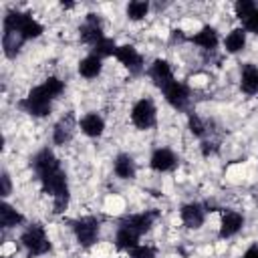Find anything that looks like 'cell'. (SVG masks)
<instances>
[{
  "label": "cell",
  "mask_w": 258,
  "mask_h": 258,
  "mask_svg": "<svg viewBox=\"0 0 258 258\" xmlns=\"http://www.w3.org/2000/svg\"><path fill=\"white\" fill-rule=\"evenodd\" d=\"M204 123H202V119L198 117V115H189V131L194 133V135H198V137H202L204 135Z\"/></svg>",
  "instance_id": "cell-30"
},
{
  "label": "cell",
  "mask_w": 258,
  "mask_h": 258,
  "mask_svg": "<svg viewBox=\"0 0 258 258\" xmlns=\"http://www.w3.org/2000/svg\"><path fill=\"white\" fill-rule=\"evenodd\" d=\"M20 242L26 246V250H28L30 258H32V256L46 254V252L50 250V242L46 240L44 230H42L38 224H32L30 228H26V230H24V234H22V238H20Z\"/></svg>",
  "instance_id": "cell-3"
},
{
  "label": "cell",
  "mask_w": 258,
  "mask_h": 258,
  "mask_svg": "<svg viewBox=\"0 0 258 258\" xmlns=\"http://www.w3.org/2000/svg\"><path fill=\"white\" fill-rule=\"evenodd\" d=\"M244 258H258V246L248 248V250H246V254H244Z\"/></svg>",
  "instance_id": "cell-33"
},
{
  "label": "cell",
  "mask_w": 258,
  "mask_h": 258,
  "mask_svg": "<svg viewBox=\"0 0 258 258\" xmlns=\"http://www.w3.org/2000/svg\"><path fill=\"white\" fill-rule=\"evenodd\" d=\"M73 230H75L77 240L85 248L93 246L99 238V222L95 218H81V220L73 222Z\"/></svg>",
  "instance_id": "cell-4"
},
{
  "label": "cell",
  "mask_w": 258,
  "mask_h": 258,
  "mask_svg": "<svg viewBox=\"0 0 258 258\" xmlns=\"http://www.w3.org/2000/svg\"><path fill=\"white\" fill-rule=\"evenodd\" d=\"M234 10H236V16H238L242 22H246V20L258 10V4L252 2V0H238L236 6H234Z\"/></svg>",
  "instance_id": "cell-25"
},
{
  "label": "cell",
  "mask_w": 258,
  "mask_h": 258,
  "mask_svg": "<svg viewBox=\"0 0 258 258\" xmlns=\"http://www.w3.org/2000/svg\"><path fill=\"white\" fill-rule=\"evenodd\" d=\"M75 133V115L69 113L67 117H62L56 125H54V133H52V139L56 145H64Z\"/></svg>",
  "instance_id": "cell-11"
},
{
  "label": "cell",
  "mask_w": 258,
  "mask_h": 258,
  "mask_svg": "<svg viewBox=\"0 0 258 258\" xmlns=\"http://www.w3.org/2000/svg\"><path fill=\"white\" fill-rule=\"evenodd\" d=\"M181 222L191 230L200 228L204 224V208L200 204H185L181 208Z\"/></svg>",
  "instance_id": "cell-12"
},
{
  "label": "cell",
  "mask_w": 258,
  "mask_h": 258,
  "mask_svg": "<svg viewBox=\"0 0 258 258\" xmlns=\"http://www.w3.org/2000/svg\"><path fill=\"white\" fill-rule=\"evenodd\" d=\"M191 40H194L198 46L212 50V48H216V44H218V34H216V30H214L212 26H204L196 36H191Z\"/></svg>",
  "instance_id": "cell-21"
},
{
  "label": "cell",
  "mask_w": 258,
  "mask_h": 258,
  "mask_svg": "<svg viewBox=\"0 0 258 258\" xmlns=\"http://www.w3.org/2000/svg\"><path fill=\"white\" fill-rule=\"evenodd\" d=\"M131 119L139 129H149L155 123V107L149 99H141L135 103L131 111Z\"/></svg>",
  "instance_id": "cell-5"
},
{
  "label": "cell",
  "mask_w": 258,
  "mask_h": 258,
  "mask_svg": "<svg viewBox=\"0 0 258 258\" xmlns=\"http://www.w3.org/2000/svg\"><path fill=\"white\" fill-rule=\"evenodd\" d=\"M22 42H24V38L18 34V32H14V30H4V34H2V46H4V54L6 56H16V52L20 50V46H22Z\"/></svg>",
  "instance_id": "cell-19"
},
{
  "label": "cell",
  "mask_w": 258,
  "mask_h": 258,
  "mask_svg": "<svg viewBox=\"0 0 258 258\" xmlns=\"http://www.w3.org/2000/svg\"><path fill=\"white\" fill-rule=\"evenodd\" d=\"M79 32H81V40L87 42V44H91V46H95L101 38H105V36H103L101 20H99V16H95V14H89V16H87V20H85L83 26L79 28Z\"/></svg>",
  "instance_id": "cell-6"
},
{
  "label": "cell",
  "mask_w": 258,
  "mask_h": 258,
  "mask_svg": "<svg viewBox=\"0 0 258 258\" xmlns=\"http://www.w3.org/2000/svg\"><path fill=\"white\" fill-rule=\"evenodd\" d=\"M4 30H14L24 40L36 38V36L42 34V26L26 12H8L4 16Z\"/></svg>",
  "instance_id": "cell-1"
},
{
  "label": "cell",
  "mask_w": 258,
  "mask_h": 258,
  "mask_svg": "<svg viewBox=\"0 0 258 258\" xmlns=\"http://www.w3.org/2000/svg\"><path fill=\"white\" fill-rule=\"evenodd\" d=\"M32 167H34L36 175H38V177H42V175H46V173H50V171L58 169V167H60V163H58V159L52 155V151H50V149H40V151L32 157Z\"/></svg>",
  "instance_id": "cell-8"
},
{
  "label": "cell",
  "mask_w": 258,
  "mask_h": 258,
  "mask_svg": "<svg viewBox=\"0 0 258 258\" xmlns=\"http://www.w3.org/2000/svg\"><path fill=\"white\" fill-rule=\"evenodd\" d=\"M50 101H52V97L48 95V91L44 89V85H40V87H34V89L26 95V99L20 101V107H22L28 115L44 117V115L50 113Z\"/></svg>",
  "instance_id": "cell-2"
},
{
  "label": "cell",
  "mask_w": 258,
  "mask_h": 258,
  "mask_svg": "<svg viewBox=\"0 0 258 258\" xmlns=\"http://www.w3.org/2000/svg\"><path fill=\"white\" fill-rule=\"evenodd\" d=\"M137 240H139V234L135 232V230H131V228H127V226H119V230H117V236H115V244H117V248L119 250H133L135 246H137Z\"/></svg>",
  "instance_id": "cell-15"
},
{
  "label": "cell",
  "mask_w": 258,
  "mask_h": 258,
  "mask_svg": "<svg viewBox=\"0 0 258 258\" xmlns=\"http://www.w3.org/2000/svg\"><path fill=\"white\" fill-rule=\"evenodd\" d=\"M4 258H8V256H4Z\"/></svg>",
  "instance_id": "cell-34"
},
{
  "label": "cell",
  "mask_w": 258,
  "mask_h": 258,
  "mask_svg": "<svg viewBox=\"0 0 258 258\" xmlns=\"http://www.w3.org/2000/svg\"><path fill=\"white\" fill-rule=\"evenodd\" d=\"M161 91H163V95H165V99H167V103H169L171 107L183 109V107L187 105L189 93H187V87H185V85H181V83H177V81H169Z\"/></svg>",
  "instance_id": "cell-7"
},
{
  "label": "cell",
  "mask_w": 258,
  "mask_h": 258,
  "mask_svg": "<svg viewBox=\"0 0 258 258\" xmlns=\"http://www.w3.org/2000/svg\"><path fill=\"white\" fill-rule=\"evenodd\" d=\"M240 87L246 95H254L258 91V67L256 64H244L242 69V81H240Z\"/></svg>",
  "instance_id": "cell-13"
},
{
  "label": "cell",
  "mask_w": 258,
  "mask_h": 258,
  "mask_svg": "<svg viewBox=\"0 0 258 258\" xmlns=\"http://www.w3.org/2000/svg\"><path fill=\"white\" fill-rule=\"evenodd\" d=\"M115 56H117L119 62H121L123 67H127L131 73H139V71L143 69V60H141L139 52H137L131 44H123V46H119L117 52H115Z\"/></svg>",
  "instance_id": "cell-9"
},
{
  "label": "cell",
  "mask_w": 258,
  "mask_h": 258,
  "mask_svg": "<svg viewBox=\"0 0 258 258\" xmlns=\"http://www.w3.org/2000/svg\"><path fill=\"white\" fill-rule=\"evenodd\" d=\"M81 129L89 137H99L103 133V129H105V123L97 113H89V115H85L81 119Z\"/></svg>",
  "instance_id": "cell-18"
},
{
  "label": "cell",
  "mask_w": 258,
  "mask_h": 258,
  "mask_svg": "<svg viewBox=\"0 0 258 258\" xmlns=\"http://www.w3.org/2000/svg\"><path fill=\"white\" fill-rule=\"evenodd\" d=\"M149 163H151V167L155 171H169L175 165V155L169 149H157L151 155V161Z\"/></svg>",
  "instance_id": "cell-17"
},
{
  "label": "cell",
  "mask_w": 258,
  "mask_h": 258,
  "mask_svg": "<svg viewBox=\"0 0 258 258\" xmlns=\"http://www.w3.org/2000/svg\"><path fill=\"white\" fill-rule=\"evenodd\" d=\"M44 89H46V91H48V95L54 99V97H58V95L62 93L64 85H62V81H58L56 77H48V79L44 81Z\"/></svg>",
  "instance_id": "cell-28"
},
{
  "label": "cell",
  "mask_w": 258,
  "mask_h": 258,
  "mask_svg": "<svg viewBox=\"0 0 258 258\" xmlns=\"http://www.w3.org/2000/svg\"><path fill=\"white\" fill-rule=\"evenodd\" d=\"M101 58L95 56V54H89L85 56L81 62H79V73L85 77V79H95L99 73H101Z\"/></svg>",
  "instance_id": "cell-20"
},
{
  "label": "cell",
  "mask_w": 258,
  "mask_h": 258,
  "mask_svg": "<svg viewBox=\"0 0 258 258\" xmlns=\"http://www.w3.org/2000/svg\"><path fill=\"white\" fill-rule=\"evenodd\" d=\"M117 44H115V40H111V38H101L95 46H93V54L95 56H99V58H103V56H109V54H115L117 52Z\"/></svg>",
  "instance_id": "cell-26"
},
{
  "label": "cell",
  "mask_w": 258,
  "mask_h": 258,
  "mask_svg": "<svg viewBox=\"0 0 258 258\" xmlns=\"http://www.w3.org/2000/svg\"><path fill=\"white\" fill-rule=\"evenodd\" d=\"M129 258H155V252L149 246H135L129 250Z\"/></svg>",
  "instance_id": "cell-29"
},
{
  "label": "cell",
  "mask_w": 258,
  "mask_h": 258,
  "mask_svg": "<svg viewBox=\"0 0 258 258\" xmlns=\"http://www.w3.org/2000/svg\"><path fill=\"white\" fill-rule=\"evenodd\" d=\"M2 196H8L10 194V177H8V173L6 171H2Z\"/></svg>",
  "instance_id": "cell-32"
},
{
  "label": "cell",
  "mask_w": 258,
  "mask_h": 258,
  "mask_svg": "<svg viewBox=\"0 0 258 258\" xmlns=\"http://www.w3.org/2000/svg\"><path fill=\"white\" fill-rule=\"evenodd\" d=\"M147 10H149V4H147V2H143V0H133V2H129V6H127V16H129L131 20H141V18H145Z\"/></svg>",
  "instance_id": "cell-27"
},
{
  "label": "cell",
  "mask_w": 258,
  "mask_h": 258,
  "mask_svg": "<svg viewBox=\"0 0 258 258\" xmlns=\"http://www.w3.org/2000/svg\"><path fill=\"white\" fill-rule=\"evenodd\" d=\"M244 44H246V30H244V28L232 30V32L226 36V40H224V46H226L228 52H240V50L244 48Z\"/></svg>",
  "instance_id": "cell-23"
},
{
  "label": "cell",
  "mask_w": 258,
  "mask_h": 258,
  "mask_svg": "<svg viewBox=\"0 0 258 258\" xmlns=\"http://www.w3.org/2000/svg\"><path fill=\"white\" fill-rule=\"evenodd\" d=\"M153 218H155V214H135V216L125 218L121 224L127 226V228H131V230H135V232L141 236L143 232H147V230L151 228Z\"/></svg>",
  "instance_id": "cell-16"
},
{
  "label": "cell",
  "mask_w": 258,
  "mask_h": 258,
  "mask_svg": "<svg viewBox=\"0 0 258 258\" xmlns=\"http://www.w3.org/2000/svg\"><path fill=\"white\" fill-rule=\"evenodd\" d=\"M20 222H22V216L12 206H8V204L0 206V224H2V228H14Z\"/></svg>",
  "instance_id": "cell-24"
},
{
  "label": "cell",
  "mask_w": 258,
  "mask_h": 258,
  "mask_svg": "<svg viewBox=\"0 0 258 258\" xmlns=\"http://www.w3.org/2000/svg\"><path fill=\"white\" fill-rule=\"evenodd\" d=\"M115 173L121 179H133L135 177V161L129 155H119L115 159Z\"/></svg>",
  "instance_id": "cell-22"
},
{
  "label": "cell",
  "mask_w": 258,
  "mask_h": 258,
  "mask_svg": "<svg viewBox=\"0 0 258 258\" xmlns=\"http://www.w3.org/2000/svg\"><path fill=\"white\" fill-rule=\"evenodd\" d=\"M149 77L153 79V83H155L159 89H163L169 81H173L169 62H167V60H163V58L153 60V64H151V69H149Z\"/></svg>",
  "instance_id": "cell-10"
},
{
  "label": "cell",
  "mask_w": 258,
  "mask_h": 258,
  "mask_svg": "<svg viewBox=\"0 0 258 258\" xmlns=\"http://www.w3.org/2000/svg\"><path fill=\"white\" fill-rule=\"evenodd\" d=\"M242 224H244V220H242V216H240L238 212H228V214H224L222 226H220V238H230V236H234V234L242 228Z\"/></svg>",
  "instance_id": "cell-14"
},
{
  "label": "cell",
  "mask_w": 258,
  "mask_h": 258,
  "mask_svg": "<svg viewBox=\"0 0 258 258\" xmlns=\"http://www.w3.org/2000/svg\"><path fill=\"white\" fill-rule=\"evenodd\" d=\"M244 26H246L250 32L258 34V10H256V12H254V14H252V16H250L246 22H244Z\"/></svg>",
  "instance_id": "cell-31"
}]
</instances>
